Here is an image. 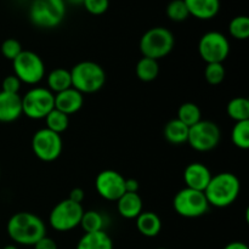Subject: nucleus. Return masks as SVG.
Segmentation results:
<instances>
[{"instance_id":"f257e3e1","label":"nucleus","mask_w":249,"mask_h":249,"mask_svg":"<svg viewBox=\"0 0 249 249\" xmlns=\"http://www.w3.org/2000/svg\"><path fill=\"white\" fill-rule=\"evenodd\" d=\"M9 237L16 245L34 246L46 236L45 223L29 212H18L9 219L6 225Z\"/></svg>"},{"instance_id":"f03ea898","label":"nucleus","mask_w":249,"mask_h":249,"mask_svg":"<svg viewBox=\"0 0 249 249\" xmlns=\"http://www.w3.org/2000/svg\"><path fill=\"white\" fill-rule=\"evenodd\" d=\"M241 192V181L232 173L224 172L213 175L204 190L209 206L226 208L238 198Z\"/></svg>"},{"instance_id":"7ed1b4c3","label":"nucleus","mask_w":249,"mask_h":249,"mask_svg":"<svg viewBox=\"0 0 249 249\" xmlns=\"http://www.w3.org/2000/svg\"><path fill=\"white\" fill-rule=\"evenodd\" d=\"M71 72L72 88L84 94H94L101 90L106 83L105 70L96 62L82 61L77 63Z\"/></svg>"},{"instance_id":"20e7f679","label":"nucleus","mask_w":249,"mask_h":249,"mask_svg":"<svg viewBox=\"0 0 249 249\" xmlns=\"http://www.w3.org/2000/svg\"><path fill=\"white\" fill-rule=\"evenodd\" d=\"M174 34L165 27H153L141 36L140 48L143 57L160 60L172 53L174 49Z\"/></svg>"},{"instance_id":"39448f33","label":"nucleus","mask_w":249,"mask_h":249,"mask_svg":"<svg viewBox=\"0 0 249 249\" xmlns=\"http://www.w3.org/2000/svg\"><path fill=\"white\" fill-rule=\"evenodd\" d=\"M65 16V0H33L29 7V19L39 28H55L62 23Z\"/></svg>"},{"instance_id":"423d86ee","label":"nucleus","mask_w":249,"mask_h":249,"mask_svg":"<svg viewBox=\"0 0 249 249\" xmlns=\"http://www.w3.org/2000/svg\"><path fill=\"white\" fill-rule=\"evenodd\" d=\"M55 108V94L46 88L36 87L22 97V112L31 119H45Z\"/></svg>"},{"instance_id":"0eeeda50","label":"nucleus","mask_w":249,"mask_h":249,"mask_svg":"<svg viewBox=\"0 0 249 249\" xmlns=\"http://www.w3.org/2000/svg\"><path fill=\"white\" fill-rule=\"evenodd\" d=\"M83 214L84 209L82 204L75 203L68 198L63 199L58 202L50 212L49 224L58 232H67L79 226Z\"/></svg>"},{"instance_id":"6e6552de","label":"nucleus","mask_w":249,"mask_h":249,"mask_svg":"<svg viewBox=\"0 0 249 249\" xmlns=\"http://www.w3.org/2000/svg\"><path fill=\"white\" fill-rule=\"evenodd\" d=\"M12 66L15 75L21 80V83L36 85L45 77V63L43 58L31 50L22 51L12 61Z\"/></svg>"},{"instance_id":"1a4fd4ad","label":"nucleus","mask_w":249,"mask_h":249,"mask_svg":"<svg viewBox=\"0 0 249 249\" xmlns=\"http://www.w3.org/2000/svg\"><path fill=\"white\" fill-rule=\"evenodd\" d=\"M173 207L180 216L199 218L208 212L209 203L203 191L185 187L175 195L173 199Z\"/></svg>"},{"instance_id":"9d476101","label":"nucleus","mask_w":249,"mask_h":249,"mask_svg":"<svg viewBox=\"0 0 249 249\" xmlns=\"http://www.w3.org/2000/svg\"><path fill=\"white\" fill-rule=\"evenodd\" d=\"M220 139V128L214 122L199 121L189 129L187 142L198 152H208L219 145Z\"/></svg>"},{"instance_id":"9b49d317","label":"nucleus","mask_w":249,"mask_h":249,"mask_svg":"<svg viewBox=\"0 0 249 249\" xmlns=\"http://www.w3.org/2000/svg\"><path fill=\"white\" fill-rule=\"evenodd\" d=\"M198 53L207 63H223L230 53V41L220 32H207L199 39Z\"/></svg>"},{"instance_id":"f8f14e48","label":"nucleus","mask_w":249,"mask_h":249,"mask_svg":"<svg viewBox=\"0 0 249 249\" xmlns=\"http://www.w3.org/2000/svg\"><path fill=\"white\" fill-rule=\"evenodd\" d=\"M63 142L60 134L53 133L48 128L39 129L32 138V150L43 162H53L62 152Z\"/></svg>"},{"instance_id":"ddd939ff","label":"nucleus","mask_w":249,"mask_h":249,"mask_svg":"<svg viewBox=\"0 0 249 249\" xmlns=\"http://www.w3.org/2000/svg\"><path fill=\"white\" fill-rule=\"evenodd\" d=\"M95 189L100 197L117 202L125 194V178L116 170H102L95 179Z\"/></svg>"},{"instance_id":"4468645a","label":"nucleus","mask_w":249,"mask_h":249,"mask_svg":"<svg viewBox=\"0 0 249 249\" xmlns=\"http://www.w3.org/2000/svg\"><path fill=\"white\" fill-rule=\"evenodd\" d=\"M212 177H213L212 172L203 163H190L185 168L184 181L186 184V187H189V189L204 192L207 185L211 181Z\"/></svg>"},{"instance_id":"2eb2a0df","label":"nucleus","mask_w":249,"mask_h":249,"mask_svg":"<svg viewBox=\"0 0 249 249\" xmlns=\"http://www.w3.org/2000/svg\"><path fill=\"white\" fill-rule=\"evenodd\" d=\"M23 114L22 97L18 94L0 91V122L11 123Z\"/></svg>"},{"instance_id":"dca6fc26","label":"nucleus","mask_w":249,"mask_h":249,"mask_svg":"<svg viewBox=\"0 0 249 249\" xmlns=\"http://www.w3.org/2000/svg\"><path fill=\"white\" fill-rule=\"evenodd\" d=\"M83 105H84V96L74 88H70L65 91L55 94V108L67 116L77 113Z\"/></svg>"},{"instance_id":"f3484780","label":"nucleus","mask_w":249,"mask_h":249,"mask_svg":"<svg viewBox=\"0 0 249 249\" xmlns=\"http://www.w3.org/2000/svg\"><path fill=\"white\" fill-rule=\"evenodd\" d=\"M189 14L198 19H212L220 11V0H184Z\"/></svg>"},{"instance_id":"a211bd4d","label":"nucleus","mask_w":249,"mask_h":249,"mask_svg":"<svg viewBox=\"0 0 249 249\" xmlns=\"http://www.w3.org/2000/svg\"><path fill=\"white\" fill-rule=\"evenodd\" d=\"M142 198L138 192H125L117 201L119 215L125 219H136L142 213Z\"/></svg>"},{"instance_id":"6ab92c4d","label":"nucleus","mask_w":249,"mask_h":249,"mask_svg":"<svg viewBox=\"0 0 249 249\" xmlns=\"http://www.w3.org/2000/svg\"><path fill=\"white\" fill-rule=\"evenodd\" d=\"M136 229L145 237H156L162 230V220L153 212H142L136 218Z\"/></svg>"},{"instance_id":"aec40b11","label":"nucleus","mask_w":249,"mask_h":249,"mask_svg":"<svg viewBox=\"0 0 249 249\" xmlns=\"http://www.w3.org/2000/svg\"><path fill=\"white\" fill-rule=\"evenodd\" d=\"M75 249H113V241L105 231L84 233Z\"/></svg>"},{"instance_id":"412c9836","label":"nucleus","mask_w":249,"mask_h":249,"mask_svg":"<svg viewBox=\"0 0 249 249\" xmlns=\"http://www.w3.org/2000/svg\"><path fill=\"white\" fill-rule=\"evenodd\" d=\"M46 82H48V89L51 92L65 91V90L72 88V78H71V72L65 68H55L51 71L46 77Z\"/></svg>"},{"instance_id":"4be33fe9","label":"nucleus","mask_w":249,"mask_h":249,"mask_svg":"<svg viewBox=\"0 0 249 249\" xmlns=\"http://www.w3.org/2000/svg\"><path fill=\"white\" fill-rule=\"evenodd\" d=\"M189 126L185 125L179 119H172L164 126V138L172 145H181L187 142Z\"/></svg>"},{"instance_id":"5701e85b","label":"nucleus","mask_w":249,"mask_h":249,"mask_svg":"<svg viewBox=\"0 0 249 249\" xmlns=\"http://www.w3.org/2000/svg\"><path fill=\"white\" fill-rule=\"evenodd\" d=\"M226 112L228 116L235 122L249 121V100L242 96L233 97L229 101Z\"/></svg>"},{"instance_id":"b1692460","label":"nucleus","mask_w":249,"mask_h":249,"mask_svg":"<svg viewBox=\"0 0 249 249\" xmlns=\"http://www.w3.org/2000/svg\"><path fill=\"white\" fill-rule=\"evenodd\" d=\"M160 74L158 61L148 57H142L136 65V77L142 82H152Z\"/></svg>"},{"instance_id":"393cba45","label":"nucleus","mask_w":249,"mask_h":249,"mask_svg":"<svg viewBox=\"0 0 249 249\" xmlns=\"http://www.w3.org/2000/svg\"><path fill=\"white\" fill-rule=\"evenodd\" d=\"M177 119L191 128L192 125L202 121V111L194 102H185L178 109Z\"/></svg>"},{"instance_id":"a878e982","label":"nucleus","mask_w":249,"mask_h":249,"mask_svg":"<svg viewBox=\"0 0 249 249\" xmlns=\"http://www.w3.org/2000/svg\"><path fill=\"white\" fill-rule=\"evenodd\" d=\"M79 226H82V229L85 231V233L104 231L105 218L102 214H100L99 212L96 211L84 212Z\"/></svg>"},{"instance_id":"bb28decb","label":"nucleus","mask_w":249,"mask_h":249,"mask_svg":"<svg viewBox=\"0 0 249 249\" xmlns=\"http://www.w3.org/2000/svg\"><path fill=\"white\" fill-rule=\"evenodd\" d=\"M45 123L46 128H48L49 130L53 131V133H57L61 135L63 131L67 130L68 125H70V118H68L67 114H65L63 112L53 108V111L45 117Z\"/></svg>"},{"instance_id":"cd10ccee","label":"nucleus","mask_w":249,"mask_h":249,"mask_svg":"<svg viewBox=\"0 0 249 249\" xmlns=\"http://www.w3.org/2000/svg\"><path fill=\"white\" fill-rule=\"evenodd\" d=\"M232 143L240 150L249 148V121L236 122L231 133Z\"/></svg>"},{"instance_id":"c85d7f7f","label":"nucleus","mask_w":249,"mask_h":249,"mask_svg":"<svg viewBox=\"0 0 249 249\" xmlns=\"http://www.w3.org/2000/svg\"><path fill=\"white\" fill-rule=\"evenodd\" d=\"M231 36L237 40H246L249 38V18L247 16H236L229 24Z\"/></svg>"},{"instance_id":"c756f323","label":"nucleus","mask_w":249,"mask_h":249,"mask_svg":"<svg viewBox=\"0 0 249 249\" xmlns=\"http://www.w3.org/2000/svg\"><path fill=\"white\" fill-rule=\"evenodd\" d=\"M168 18L174 22H182L190 16L184 0H172L167 6Z\"/></svg>"},{"instance_id":"7c9ffc66","label":"nucleus","mask_w":249,"mask_h":249,"mask_svg":"<svg viewBox=\"0 0 249 249\" xmlns=\"http://www.w3.org/2000/svg\"><path fill=\"white\" fill-rule=\"evenodd\" d=\"M225 68L223 63H207V67L204 70V78L207 83L211 85H219L225 79Z\"/></svg>"},{"instance_id":"2f4dec72","label":"nucleus","mask_w":249,"mask_h":249,"mask_svg":"<svg viewBox=\"0 0 249 249\" xmlns=\"http://www.w3.org/2000/svg\"><path fill=\"white\" fill-rule=\"evenodd\" d=\"M1 53L5 58L10 61H14L19 53H22V45L17 39L9 38L6 40L2 41L1 44Z\"/></svg>"},{"instance_id":"473e14b6","label":"nucleus","mask_w":249,"mask_h":249,"mask_svg":"<svg viewBox=\"0 0 249 249\" xmlns=\"http://www.w3.org/2000/svg\"><path fill=\"white\" fill-rule=\"evenodd\" d=\"M83 6L89 14L99 16V15L105 14L108 10L109 0H84Z\"/></svg>"},{"instance_id":"72a5a7b5","label":"nucleus","mask_w":249,"mask_h":249,"mask_svg":"<svg viewBox=\"0 0 249 249\" xmlns=\"http://www.w3.org/2000/svg\"><path fill=\"white\" fill-rule=\"evenodd\" d=\"M21 80L15 74L7 75L1 83V91L10 92V94H18L19 89H21Z\"/></svg>"},{"instance_id":"f704fd0d","label":"nucleus","mask_w":249,"mask_h":249,"mask_svg":"<svg viewBox=\"0 0 249 249\" xmlns=\"http://www.w3.org/2000/svg\"><path fill=\"white\" fill-rule=\"evenodd\" d=\"M33 247L34 249H58L55 241L48 236H44L43 238H40Z\"/></svg>"},{"instance_id":"c9c22d12","label":"nucleus","mask_w":249,"mask_h":249,"mask_svg":"<svg viewBox=\"0 0 249 249\" xmlns=\"http://www.w3.org/2000/svg\"><path fill=\"white\" fill-rule=\"evenodd\" d=\"M84 197H85L84 190H82L80 187H74V189L70 192L68 199H71L72 202H75V203L82 204V202L84 201Z\"/></svg>"},{"instance_id":"e433bc0d","label":"nucleus","mask_w":249,"mask_h":249,"mask_svg":"<svg viewBox=\"0 0 249 249\" xmlns=\"http://www.w3.org/2000/svg\"><path fill=\"white\" fill-rule=\"evenodd\" d=\"M139 182L135 179H125V192H138Z\"/></svg>"},{"instance_id":"4c0bfd02","label":"nucleus","mask_w":249,"mask_h":249,"mask_svg":"<svg viewBox=\"0 0 249 249\" xmlns=\"http://www.w3.org/2000/svg\"><path fill=\"white\" fill-rule=\"evenodd\" d=\"M224 249H249L248 246L245 242H240V241H233L226 245Z\"/></svg>"},{"instance_id":"58836bf2","label":"nucleus","mask_w":249,"mask_h":249,"mask_svg":"<svg viewBox=\"0 0 249 249\" xmlns=\"http://www.w3.org/2000/svg\"><path fill=\"white\" fill-rule=\"evenodd\" d=\"M65 1H68L70 4H73V5H83L84 0H65Z\"/></svg>"},{"instance_id":"ea45409f","label":"nucleus","mask_w":249,"mask_h":249,"mask_svg":"<svg viewBox=\"0 0 249 249\" xmlns=\"http://www.w3.org/2000/svg\"><path fill=\"white\" fill-rule=\"evenodd\" d=\"M1 249H18V248H17L16 245H7L5 246V247H2Z\"/></svg>"},{"instance_id":"a19ab883","label":"nucleus","mask_w":249,"mask_h":249,"mask_svg":"<svg viewBox=\"0 0 249 249\" xmlns=\"http://www.w3.org/2000/svg\"><path fill=\"white\" fill-rule=\"evenodd\" d=\"M157 249H167V248H157Z\"/></svg>"},{"instance_id":"79ce46f5","label":"nucleus","mask_w":249,"mask_h":249,"mask_svg":"<svg viewBox=\"0 0 249 249\" xmlns=\"http://www.w3.org/2000/svg\"><path fill=\"white\" fill-rule=\"evenodd\" d=\"M0 249H1V248H0Z\"/></svg>"}]
</instances>
